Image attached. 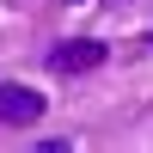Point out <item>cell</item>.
Listing matches in <instances>:
<instances>
[{"instance_id":"cell-2","label":"cell","mask_w":153,"mask_h":153,"mask_svg":"<svg viewBox=\"0 0 153 153\" xmlns=\"http://www.w3.org/2000/svg\"><path fill=\"white\" fill-rule=\"evenodd\" d=\"M55 61L61 74H86V68H98V61H104V43H92V37H74V43H55Z\"/></svg>"},{"instance_id":"cell-1","label":"cell","mask_w":153,"mask_h":153,"mask_svg":"<svg viewBox=\"0 0 153 153\" xmlns=\"http://www.w3.org/2000/svg\"><path fill=\"white\" fill-rule=\"evenodd\" d=\"M49 98L37 92V86H0V123L6 129H31V123H43Z\"/></svg>"}]
</instances>
